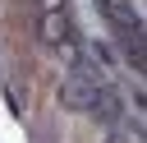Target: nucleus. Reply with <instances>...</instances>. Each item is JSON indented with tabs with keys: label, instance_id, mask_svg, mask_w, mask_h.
Masks as SVG:
<instances>
[{
	"label": "nucleus",
	"instance_id": "nucleus-1",
	"mask_svg": "<svg viewBox=\"0 0 147 143\" xmlns=\"http://www.w3.org/2000/svg\"><path fill=\"white\" fill-rule=\"evenodd\" d=\"M101 83H106V74H101V69H74V74L60 83V101H64L69 111H83V115H92Z\"/></svg>",
	"mask_w": 147,
	"mask_h": 143
},
{
	"label": "nucleus",
	"instance_id": "nucleus-2",
	"mask_svg": "<svg viewBox=\"0 0 147 143\" xmlns=\"http://www.w3.org/2000/svg\"><path fill=\"white\" fill-rule=\"evenodd\" d=\"M41 42H51V46H69L74 42V28H69L64 5L60 9H41Z\"/></svg>",
	"mask_w": 147,
	"mask_h": 143
},
{
	"label": "nucleus",
	"instance_id": "nucleus-3",
	"mask_svg": "<svg viewBox=\"0 0 147 143\" xmlns=\"http://www.w3.org/2000/svg\"><path fill=\"white\" fill-rule=\"evenodd\" d=\"M110 143H142V134H138V125H110Z\"/></svg>",
	"mask_w": 147,
	"mask_h": 143
}]
</instances>
